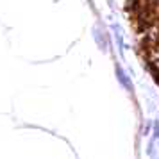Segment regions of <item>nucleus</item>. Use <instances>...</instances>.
Listing matches in <instances>:
<instances>
[{"mask_svg":"<svg viewBox=\"0 0 159 159\" xmlns=\"http://www.w3.org/2000/svg\"><path fill=\"white\" fill-rule=\"evenodd\" d=\"M118 77H120V80H122V82H123V86H125V88H130L129 80H127V77L123 75V72H122V70H118Z\"/></svg>","mask_w":159,"mask_h":159,"instance_id":"obj_1","label":"nucleus"}]
</instances>
